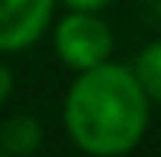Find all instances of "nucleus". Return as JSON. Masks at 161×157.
Listing matches in <instances>:
<instances>
[{"label":"nucleus","mask_w":161,"mask_h":157,"mask_svg":"<svg viewBox=\"0 0 161 157\" xmlns=\"http://www.w3.org/2000/svg\"><path fill=\"white\" fill-rule=\"evenodd\" d=\"M65 9H80V13H102L112 0H59Z\"/></svg>","instance_id":"6"},{"label":"nucleus","mask_w":161,"mask_h":157,"mask_svg":"<svg viewBox=\"0 0 161 157\" xmlns=\"http://www.w3.org/2000/svg\"><path fill=\"white\" fill-rule=\"evenodd\" d=\"M43 145V126L31 114H13L0 123V151L13 157H28Z\"/></svg>","instance_id":"4"},{"label":"nucleus","mask_w":161,"mask_h":157,"mask_svg":"<svg viewBox=\"0 0 161 157\" xmlns=\"http://www.w3.org/2000/svg\"><path fill=\"white\" fill-rule=\"evenodd\" d=\"M59 0H0V53L34 46L53 22Z\"/></svg>","instance_id":"3"},{"label":"nucleus","mask_w":161,"mask_h":157,"mask_svg":"<svg viewBox=\"0 0 161 157\" xmlns=\"http://www.w3.org/2000/svg\"><path fill=\"white\" fill-rule=\"evenodd\" d=\"M13 86H16V77H13L9 65H3V62H0V108L9 102V96H13Z\"/></svg>","instance_id":"7"},{"label":"nucleus","mask_w":161,"mask_h":157,"mask_svg":"<svg viewBox=\"0 0 161 157\" xmlns=\"http://www.w3.org/2000/svg\"><path fill=\"white\" fill-rule=\"evenodd\" d=\"M149 105L152 99L140 86L133 68L108 59L80 71L68 86L62 123L84 154L121 157L142 142L149 129Z\"/></svg>","instance_id":"1"},{"label":"nucleus","mask_w":161,"mask_h":157,"mask_svg":"<svg viewBox=\"0 0 161 157\" xmlns=\"http://www.w3.org/2000/svg\"><path fill=\"white\" fill-rule=\"evenodd\" d=\"M53 49L65 68L80 74L87 68H96V65L112 59L115 37H112V28L105 25L99 13L68 9L53 31Z\"/></svg>","instance_id":"2"},{"label":"nucleus","mask_w":161,"mask_h":157,"mask_svg":"<svg viewBox=\"0 0 161 157\" xmlns=\"http://www.w3.org/2000/svg\"><path fill=\"white\" fill-rule=\"evenodd\" d=\"M130 68L140 80V86L146 89V96L161 105V40H152L149 46H142Z\"/></svg>","instance_id":"5"},{"label":"nucleus","mask_w":161,"mask_h":157,"mask_svg":"<svg viewBox=\"0 0 161 157\" xmlns=\"http://www.w3.org/2000/svg\"><path fill=\"white\" fill-rule=\"evenodd\" d=\"M149 3H152V13H155L158 22H161V0H149Z\"/></svg>","instance_id":"8"},{"label":"nucleus","mask_w":161,"mask_h":157,"mask_svg":"<svg viewBox=\"0 0 161 157\" xmlns=\"http://www.w3.org/2000/svg\"><path fill=\"white\" fill-rule=\"evenodd\" d=\"M0 154H3V151H0Z\"/></svg>","instance_id":"9"}]
</instances>
